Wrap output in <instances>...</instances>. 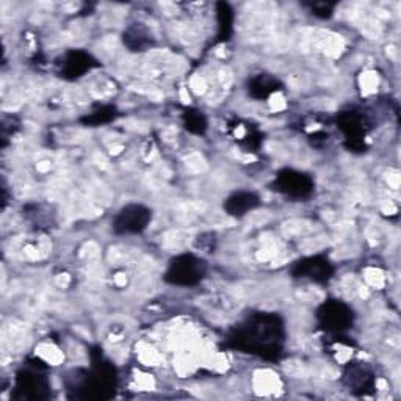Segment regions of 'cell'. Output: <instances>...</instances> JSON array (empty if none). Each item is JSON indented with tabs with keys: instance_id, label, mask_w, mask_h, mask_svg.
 <instances>
[{
	"instance_id": "10",
	"label": "cell",
	"mask_w": 401,
	"mask_h": 401,
	"mask_svg": "<svg viewBox=\"0 0 401 401\" xmlns=\"http://www.w3.org/2000/svg\"><path fill=\"white\" fill-rule=\"evenodd\" d=\"M346 380H348V385H350V388H354V390L359 389L362 392L373 384V380H371L368 370L363 366L353 367L350 370V373L346 375Z\"/></svg>"
},
{
	"instance_id": "3",
	"label": "cell",
	"mask_w": 401,
	"mask_h": 401,
	"mask_svg": "<svg viewBox=\"0 0 401 401\" xmlns=\"http://www.w3.org/2000/svg\"><path fill=\"white\" fill-rule=\"evenodd\" d=\"M151 220V212L143 205L130 204L118 212L113 227L118 234H138L145 231Z\"/></svg>"
},
{
	"instance_id": "6",
	"label": "cell",
	"mask_w": 401,
	"mask_h": 401,
	"mask_svg": "<svg viewBox=\"0 0 401 401\" xmlns=\"http://www.w3.org/2000/svg\"><path fill=\"white\" fill-rule=\"evenodd\" d=\"M259 205V198L254 193L249 191H239L234 193L231 198H227L225 209L229 212V215H234V217H243L249 210L256 209Z\"/></svg>"
},
{
	"instance_id": "4",
	"label": "cell",
	"mask_w": 401,
	"mask_h": 401,
	"mask_svg": "<svg viewBox=\"0 0 401 401\" xmlns=\"http://www.w3.org/2000/svg\"><path fill=\"white\" fill-rule=\"evenodd\" d=\"M276 187L281 193L292 198H304L310 195L312 188H314V182H312L307 174H303L300 171L286 169L279 173L276 179Z\"/></svg>"
},
{
	"instance_id": "5",
	"label": "cell",
	"mask_w": 401,
	"mask_h": 401,
	"mask_svg": "<svg viewBox=\"0 0 401 401\" xmlns=\"http://www.w3.org/2000/svg\"><path fill=\"white\" fill-rule=\"evenodd\" d=\"M318 317H320L324 328L329 331H344L350 328L353 322V312L341 303L324 304Z\"/></svg>"
},
{
	"instance_id": "8",
	"label": "cell",
	"mask_w": 401,
	"mask_h": 401,
	"mask_svg": "<svg viewBox=\"0 0 401 401\" xmlns=\"http://www.w3.org/2000/svg\"><path fill=\"white\" fill-rule=\"evenodd\" d=\"M93 66L91 57L84 54V52H71V54L66 55L63 69L71 77H80L81 74L90 71Z\"/></svg>"
},
{
	"instance_id": "2",
	"label": "cell",
	"mask_w": 401,
	"mask_h": 401,
	"mask_svg": "<svg viewBox=\"0 0 401 401\" xmlns=\"http://www.w3.org/2000/svg\"><path fill=\"white\" fill-rule=\"evenodd\" d=\"M205 274V262L200 259L191 256V254H183L171 261L165 279L169 284L174 286H195L204 278Z\"/></svg>"
},
{
	"instance_id": "7",
	"label": "cell",
	"mask_w": 401,
	"mask_h": 401,
	"mask_svg": "<svg viewBox=\"0 0 401 401\" xmlns=\"http://www.w3.org/2000/svg\"><path fill=\"white\" fill-rule=\"evenodd\" d=\"M296 274L301 278H310L314 281H328L331 276V266L328 261L318 257L307 259V261H303L298 264V270Z\"/></svg>"
},
{
	"instance_id": "11",
	"label": "cell",
	"mask_w": 401,
	"mask_h": 401,
	"mask_svg": "<svg viewBox=\"0 0 401 401\" xmlns=\"http://www.w3.org/2000/svg\"><path fill=\"white\" fill-rule=\"evenodd\" d=\"M276 80H273L270 77H259L254 81H252V86H251V91L257 98H266L270 93H273L274 90H278L276 88Z\"/></svg>"
},
{
	"instance_id": "1",
	"label": "cell",
	"mask_w": 401,
	"mask_h": 401,
	"mask_svg": "<svg viewBox=\"0 0 401 401\" xmlns=\"http://www.w3.org/2000/svg\"><path fill=\"white\" fill-rule=\"evenodd\" d=\"M237 346L264 358H278L282 345V326L273 315H256L237 331Z\"/></svg>"
},
{
	"instance_id": "9",
	"label": "cell",
	"mask_w": 401,
	"mask_h": 401,
	"mask_svg": "<svg viewBox=\"0 0 401 401\" xmlns=\"http://www.w3.org/2000/svg\"><path fill=\"white\" fill-rule=\"evenodd\" d=\"M18 389L24 392L27 398H38L40 392L46 389V380L35 371H26L18 376Z\"/></svg>"
},
{
	"instance_id": "12",
	"label": "cell",
	"mask_w": 401,
	"mask_h": 401,
	"mask_svg": "<svg viewBox=\"0 0 401 401\" xmlns=\"http://www.w3.org/2000/svg\"><path fill=\"white\" fill-rule=\"evenodd\" d=\"M187 129H190L191 132H196V133H203L205 129V120L204 116L200 113H190L187 116Z\"/></svg>"
}]
</instances>
